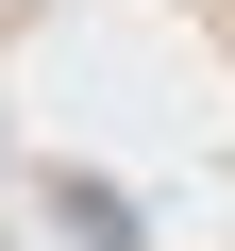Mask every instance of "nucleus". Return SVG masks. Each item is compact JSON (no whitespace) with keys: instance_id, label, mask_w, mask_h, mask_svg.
<instances>
[{"instance_id":"obj_1","label":"nucleus","mask_w":235,"mask_h":251,"mask_svg":"<svg viewBox=\"0 0 235 251\" xmlns=\"http://www.w3.org/2000/svg\"><path fill=\"white\" fill-rule=\"evenodd\" d=\"M0 251H17V234H0Z\"/></svg>"}]
</instances>
